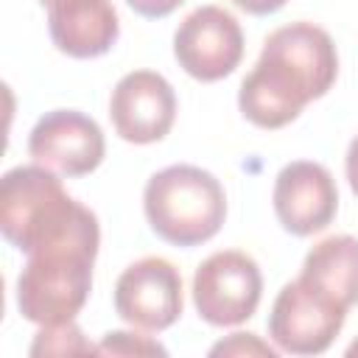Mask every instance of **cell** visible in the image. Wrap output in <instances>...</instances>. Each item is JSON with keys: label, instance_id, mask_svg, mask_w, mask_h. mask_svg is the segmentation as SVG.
Segmentation results:
<instances>
[{"label": "cell", "instance_id": "1", "mask_svg": "<svg viewBox=\"0 0 358 358\" xmlns=\"http://www.w3.org/2000/svg\"><path fill=\"white\" fill-rule=\"evenodd\" d=\"M338 76L330 34L313 22H291L268 34L260 59L241 81L238 106L257 129H282L322 98Z\"/></svg>", "mask_w": 358, "mask_h": 358}, {"label": "cell", "instance_id": "2", "mask_svg": "<svg viewBox=\"0 0 358 358\" xmlns=\"http://www.w3.org/2000/svg\"><path fill=\"white\" fill-rule=\"evenodd\" d=\"M101 227H84L34 252L17 277V308L22 319L45 327L73 322L92 291V266Z\"/></svg>", "mask_w": 358, "mask_h": 358}, {"label": "cell", "instance_id": "3", "mask_svg": "<svg viewBox=\"0 0 358 358\" xmlns=\"http://www.w3.org/2000/svg\"><path fill=\"white\" fill-rule=\"evenodd\" d=\"M90 224L95 213L76 201L45 165H17L0 182V232L22 255L67 238Z\"/></svg>", "mask_w": 358, "mask_h": 358}, {"label": "cell", "instance_id": "4", "mask_svg": "<svg viewBox=\"0 0 358 358\" xmlns=\"http://www.w3.org/2000/svg\"><path fill=\"white\" fill-rule=\"evenodd\" d=\"M143 210L151 229L165 243L199 246L218 235L227 218V193L204 168L168 165L145 182Z\"/></svg>", "mask_w": 358, "mask_h": 358}, {"label": "cell", "instance_id": "5", "mask_svg": "<svg viewBox=\"0 0 358 358\" xmlns=\"http://www.w3.org/2000/svg\"><path fill=\"white\" fill-rule=\"evenodd\" d=\"M263 274L252 255L238 249L213 252L193 274V305L213 327H232L255 316Z\"/></svg>", "mask_w": 358, "mask_h": 358}, {"label": "cell", "instance_id": "6", "mask_svg": "<svg viewBox=\"0 0 358 358\" xmlns=\"http://www.w3.org/2000/svg\"><path fill=\"white\" fill-rule=\"evenodd\" d=\"M344 305H338L302 277H296L280 288L271 305L268 336L282 352L319 355L333 344V338L344 327Z\"/></svg>", "mask_w": 358, "mask_h": 358}, {"label": "cell", "instance_id": "7", "mask_svg": "<svg viewBox=\"0 0 358 358\" xmlns=\"http://www.w3.org/2000/svg\"><path fill=\"white\" fill-rule=\"evenodd\" d=\"M173 56L196 81H221L243 59L241 22L221 6L196 8L173 34Z\"/></svg>", "mask_w": 358, "mask_h": 358}, {"label": "cell", "instance_id": "8", "mask_svg": "<svg viewBox=\"0 0 358 358\" xmlns=\"http://www.w3.org/2000/svg\"><path fill=\"white\" fill-rule=\"evenodd\" d=\"M182 274L165 257H140L115 282V313L140 330H168L182 316Z\"/></svg>", "mask_w": 358, "mask_h": 358}, {"label": "cell", "instance_id": "9", "mask_svg": "<svg viewBox=\"0 0 358 358\" xmlns=\"http://www.w3.org/2000/svg\"><path fill=\"white\" fill-rule=\"evenodd\" d=\"M28 154L36 165H45L64 176L92 173L106 154L101 126L76 109L45 112L28 134Z\"/></svg>", "mask_w": 358, "mask_h": 358}, {"label": "cell", "instance_id": "10", "mask_svg": "<svg viewBox=\"0 0 358 358\" xmlns=\"http://www.w3.org/2000/svg\"><path fill=\"white\" fill-rule=\"evenodd\" d=\"M109 117L115 131L134 145L162 140L176 120V92L165 76L154 70L126 73L109 98Z\"/></svg>", "mask_w": 358, "mask_h": 358}, {"label": "cell", "instance_id": "11", "mask_svg": "<svg viewBox=\"0 0 358 358\" xmlns=\"http://www.w3.org/2000/svg\"><path fill=\"white\" fill-rule=\"evenodd\" d=\"M271 201L282 229L296 238H308L322 232L336 218L338 187L324 165L296 159L277 173Z\"/></svg>", "mask_w": 358, "mask_h": 358}, {"label": "cell", "instance_id": "12", "mask_svg": "<svg viewBox=\"0 0 358 358\" xmlns=\"http://www.w3.org/2000/svg\"><path fill=\"white\" fill-rule=\"evenodd\" d=\"M48 31L62 53L95 59L112 50L120 36V22L112 0H50Z\"/></svg>", "mask_w": 358, "mask_h": 358}, {"label": "cell", "instance_id": "13", "mask_svg": "<svg viewBox=\"0 0 358 358\" xmlns=\"http://www.w3.org/2000/svg\"><path fill=\"white\" fill-rule=\"evenodd\" d=\"M299 277L350 310L358 305V238L330 235L313 243Z\"/></svg>", "mask_w": 358, "mask_h": 358}, {"label": "cell", "instance_id": "14", "mask_svg": "<svg viewBox=\"0 0 358 358\" xmlns=\"http://www.w3.org/2000/svg\"><path fill=\"white\" fill-rule=\"evenodd\" d=\"M78 352H98V347H92L73 322L45 324L31 344V355H78Z\"/></svg>", "mask_w": 358, "mask_h": 358}, {"label": "cell", "instance_id": "15", "mask_svg": "<svg viewBox=\"0 0 358 358\" xmlns=\"http://www.w3.org/2000/svg\"><path fill=\"white\" fill-rule=\"evenodd\" d=\"M98 352H103V355H165L168 350L159 341H151L148 336H137V333H126V330H112L98 344Z\"/></svg>", "mask_w": 358, "mask_h": 358}, {"label": "cell", "instance_id": "16", "mask_svg": "<svg viewBox=\"0 0 358 358\" xmlns=\"http://www.w3.org/2000/svg\"><path fill=\"white\" fill-rule=\"evenodd\" d=\"M210 355H268V358H274L277 350L263 344L255 333H232L227 341H218L210 350Z\"/></svg>", "mask_w": 358, "mask_h": 358}, {"label": "cell", "instance_id": "17", "mask_svg": "<svg viewBox=\"0 0 358 358\" xmlns=\"http://www.w3.org/2000/svg\"><path fill=\"white\" fill-rule=\"evenodd\" d=\"M131 6V11H137L140 17H148V20H159V17H168L171 11H176L185 0H126Z\"/></svg>", "mask_w": 358, "mask_h": 358}, {"label": "cell", "instance_id": "18", "mask_svg": "<svg viewBox=\"0 0 358 358\" xmlns=\"http://www.w3.org/2000/svg\"><path fill=\"white\" fill-rule=\"evenodd\" d=\"M241 11H246V14H255V17H266V14H274V11H280L288 0H232Z\"/></svg>", "mask_w": 358, "mask_h": 358}, {"label": "cell", "instance_id": "19", "mask_svg": "<svg viewBox=\"0 0 358 358\" xmlns=\"http://www.w3.org/2000/svg\"><path fill=\"white\" fill-rule=\"evenodd\" d=\"M344 171H347L350 190L358 196V134L352 137V143H350V148H347V157H344Z\"/></svg>", "mask_w": 358, "mask_h": 358}, {"label": "cell", "instance_id": "20", "mask_svg": "<svg viewBox=\"0 0 358 358\" xmlns=\"http://www.w3.org/2000/svg\"><path fill=\"white\" fill-rule=\"evenodd\" d=\"M347 355H358V338H355V341L347 347Z\"/></svg>", "mask_w": 358, "mask_h": 358}, {"label": "cell", "instance_id": "21", "mask_svg": "<svg viewBox=\"0 0 358 358\" xmlns=\"http://www.w3.org/2000/svg\"><path fill=\"white\" fill-rule=\"evenodd\" d=\"M42 3H45V6H48V3H50V0H42Z\"/></svg>", "mask_w": 358, "mask_h": 358}]
</instances>
